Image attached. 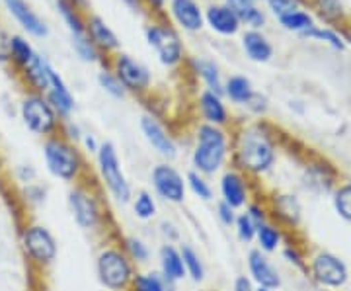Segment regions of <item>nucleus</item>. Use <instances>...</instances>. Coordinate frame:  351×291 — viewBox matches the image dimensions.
<instances>
[{"mask_svg":"<svg viewBox=\"0 0 351 291\" xmlns=\"http://www.w3.org/2000/svg\"><path fill=\"white\" fill-rule=\"evenodd\" d=\"M94 159H96V172L100 178L101 191L108 194L110 200L117 205H129L135 191L123 170L117 147L112 141H101Z\"/></svg>","mask_w":351,"mask_h":291,"instance_id":"6","label":"nucleus"},{"mask_svg":"<svg viewBox=\"0 0 351 291\" xmlns=\"http://www.w3.org/2000/svg\"><path fill=\"white\" fill-rule=\"evenodd\" d=\"M256 291H276V290H267V288H256Z\"/></svg>","mask_w":351,"mask_h":291,"instance_id":"61","label":"nucleus"},{"mask_svg":"<svg viewBox=\"0 0 351 291\" xmlns=\"http://www.w3.org/2000/svg\"><path fill=\"white\" fill-rule=\"evenodd\" d=\"M277 137L265 121L242 124L232 133L230 166L242 170L252 180L267 176L277 165Z\"/></svg>","mask_w":351,"mask_h":291,"instance_id":"1","label":"nucleus"},{"mask_svg":"<svg viewBox=\"0 0 351 291\" xmlns=\"http://www.w3.org/2000/svg\"><path fill=\"white\" fill-rule=\"evenodd\" d=\"M45 98L49 100L53 106V110L57 112V115L66 121V119H73V114L76 110V100L75 94L71 92L69 84L64 82V78L61 73H57V69H53L49 75V89L45 92Z\"/></svg>","mask_w":351,"mask_h":291,"instance_id":"22","label":"nucleus"},{"mask_svg":"<svg viewBox=\"0 0 351 291\" xmlns=\"http://www.w3.org/2000/svg\"><path fill=\"white\" fill-rule=\"evenodd\" d=\"M279 25L283 27V30H287V32H293V34H299L302 36L304 32H308L313 25H316L314 22V16L308 10H295L293 14H287V16H283V18H279L277 20Z\"/></svg>","mask_w":351,"mask_h":291,"instance_id":"40","label":"nucleus"},{"mask_svg":"<svg viewBox=\"0 0 351 291\" xmlns=\"http://www.w3.org/2000/svg\"><path fill=\"white\" fill-rule=\"evenodd\" d=\"M100 143L101 141L96 139V135L94 133H82V137H80V143H78V147L82 149L84 154H90V156H96V152L100 149Z\"/></svg>","mask_w":351,"mask_h":291,"instance_id":"54","label":"nucleus"},{"mask_svg":"<svg viewBox=\"0 0 351 291\" xmlns=\"http://www.w3.org/2000/svg\"><path fill=\"white\" fill-rule=\"evenodd\" d=\"M119 244H121V248L125 251L127 256L131 258V262L137 268L147 266L151 262V246L145 239H141L137 235H123L119 239Z\"/></svg>","mask_w":351,"mask_h":291,"instance_id":"34","label":"nucleus"},{"mask_svg":"<svg viewBox=\"0 0 351 291\" xmlns=\"http://www.w3.org/2000/svg\"><path fill=\"white\" fill-rule=\"evenodd\" d=\"M186 63L191 67L193 75L199 78L203 82L205 90H211L215 94H221L223 96V86H225V78L223 73L219 69V65L215 63L213 59H207V57H195V59H188Z\"/></svg>","mask_w":351,"mask_h":291,"instance_id":"26","label":"nucleus"},{"mask_svg":"<svg viewBox=\"0 0 351 291\" xmlns=\"http://www.w3.org/2000/svg\"><path fill=\"white\" fill-rule=\"evenodd\" d=\"M143 2L151 14H162L166 10V4H168V0H143Z\"/></svg>","mask_w":351,"mask_h":291,"instance_id":"58","label":"nucleus"},{"mask_svg":"<svg viewBox=\"0 0 351 291\" xmlns=\"http://www.w3.org/2000/svg\"><path fill=\"white\" fill-rule=\"evenodd\" d=\"M55 67L49 63V59L41 53H36V57L25 65L22 71H18V78L24 84L25 92H38L45 94L49 89V75Z\"/></svg>","mask_w":351,"mask_h":291,"instance_id":"23","label":"nucleus"},{"mask_svg":"<svg viewBox=\"0 0 351 291\" xmlns=\"http://www.w3.org/2000/svg\"><path fill=\"white\" fill-rule=\"evenodd\" d=\"M71 43H73V49L78 55V59L82 63L86 65H100L106 61V57L101 55L100 49L90 41L86 34L84 36H76V38H71Z\"/></svg>","mask_w":351,"mask_h":291,"instance_id":"41","label":"nucleus"},{"mask_svg":"<svg viewBox=\"0 0 351 291\" xmlns=\"http://www.w3.org/2000/svg\"><path fill=\"white\" fill-rule=\"evenodd\" d=\"M246 270H248V278L256 283V288H267V290H279L283 279L281 274L271 262L269 254L262 253L258 248H252L246 254Z\"/></svg>","mask_w":351,"mask_h":291,"instance_id":"17","label":"nucleus"},{"mask_svg":"<svg viewBox=\"0 0 351 291\" xmlns=\"http://www.w3.org/2000/svg\"><path fill=\"white\" fill-rule=\"evenodd\" d=\"M170 286L154 270H137L129 291H168Z\"/></svg>","mask_w":351,"mask_h":291,"instance_id":"39","label":"nucleus"},{"mask_svg":"<svg viewBox=\"0 0 351 291\" xmlns=\"http://www.w3.org/2000/svg\"><path fill=\"white\" fill-rule=\"evenodd\" d=\"M306 188L316 191H332L338 186L336 174L328 163H308L304 168Z\"/></svg>","mask_w":351,"mask_h":291,"instance_id":"28","label":"nucleus"},{"mask_svg":"<svg viewBox=\"0 0 351 291\" xmlns=\"http://www.w3.org/2000/svg\"><path fill=\"white\" fill-rule=\"evenodd\" d=\"M195 106H197V114L203 124L225 127V129L232 126V114L221 94H215L211 90L203 89L195 98Z\"/></svg>","mask_w":351,"mask_h":291,"instance_id":"18","label":"nucleus"},{"mask_svg":"<svg viewBox=\"0 0 351 291\" xmlns=\"http://www.w3.org/2000/svg\"><path fill=\"white\" fill-rule=\"evenodd\" d=\"M265 207H267L269 219L274 223H277L283 231L285 229L295 231L301 225L302 203L295 194H291V191H277L265 202Z\"/></svg>","mask_w":351,"mask_h":291,"instance_id":"15","label":"nucleus"},{"mask_svg":"<svg viewBox=\"0 0 351 291\" xmlns=\"http://www.w3.org/2000/svg\"><path fill=\"white\" fill-rule=\"evenodd\" d=\"M168 291H180V290H178V288H170V290H168Z\"/></svg>","mask_w":351,"mask_h":291,"instance_id":"62","label":"nucleus"},{"mask_svg":"<svg viewBox=\"0 0 351 291\" xmlns=\"http://www.w3.org/2000/svg\"><path fill=\"white\" fill-rule=\"evenodd\" d=\"M41 154L47 174L63 184L73 186L92 174L88 168L86 154L76 143L69 141L61 133L43 139Z\"/></svg>","mask_w":351,"mask_h":291,"instance_id":"4","label":"nucleus"},{"mask_svg":"<svg viewBox=\"0 0 351 291\" xmlns=\"http://www.w3.org/2000/svg\"><path fill=\"white\" fill-rule=\"evenodd\" d=\"M156 272L162 276V279L170 288H178L184 279H188L182 254H180V248L176 244L164 242L158 248V270Z\"/></svg>","mask_w":351,"mask_h":291,"instance_id":"24","label":"nucleus"},{"mask_svg":"<svg viewBox=\"0 0 351 291\" xmlns=\"http://www.w3.org/2000/svg\"><path fill=\"white\" fill-rule=\"evenodd\" d=\"M121 2L125 4L129 10H133V12H137V14L147 12V6H145V2H143V0H121Z\"/></svg>","mask_w":351,"mask_h":291,"instance_id":"59","label":"nucleus"},{"mask_svg":"<svg viewBox=\"0 0 351 291\" xmlns=\"http://www.w3.org/2000/svg\"><path fill=\"white\" fill-rule=\"evenodd\" d=\"M145 39H147V45L154 51L158 63L162 65L164 69L174 71L188 61L186 43L180 36V32L170 22L152 20L151 24H147V27H145Z\"/></svg>","mask_w":351,"mask_h":291,"instance_id":"8","label":"nucleus"},{"mask_svg":"<svg viewBox=\"0 0 351 291\" xmlns=\"http://www.w3.org/2000/svg\"><path fill=\"white\" fill-rule=\"evenodd\" d=\"M170 24L184 34H199L205 27V12L199 0H168L166 4Z\"/></svg>","mask_w":351,"mask_h":291,"instance_id":"16","label":"nucleus"},{"mask_svg":"<svg viewBox=\"0 0 351 291\" xmlns=\"http://www.w3.org/2000/svg\"><path fill=\"white\" fill-rule=\"evenodd\" d=\"M230 291H256V283L246 274H239L237 278L232 279Z\"/></svg>","mask_w":351,"mask_h":291,"instance_id":"56","label":"nucleus"},{"mask_svg":"<svg viewBox=\"0 0 351 291\" xmlns=\"http://www.w3.org/2000/svg\"><path fill=\"white\" fill-rule=\"evenodd\" d=\"M0 264H2V253H0Z\"/></svg>","mask_w":351,"mask_h":291,"instance_id":"64","label":"nucleus"},{"mask_svg":"<svg viewBox=\"0 0 351 291\" xmlns=\"http://www.w3.org/2000/svg\"><path fill=\"white\" fill-rule=\"evenodd\" d=\"M244 211L250 216V219L256 223V225H262L265 221H269V213H267V207H265V202H260V200H252Z\"/></svg>","mask_w":351,"mask_h":291,"instance_id":"51","label":"nucleus"},{"mask_svg":"<svg viewBox=\"0 0 351 291\" xmlns=\"http://www.w3.org/2000/svg\"><path fill=\"white\" fill-rule=\"evenodd\" d=\"M18 115L22 119V126L36 137L47 139L51 135L61 133L63 119L53 110L45 94L25 92L18 104Z\"/></svg>","mask_w":351,"mask_h":291,"instance_id":"9","label":"nucleus"},{"mask_svg":"<svg viewBox=\"0 0 351 291\" xmlns=\"http://www.w3.org/2000/svg\"><path fill=\"white\" fill-rule=\"evenodd\" d=\"M2 4L27 36L36 39H45L49 36V25L25 0H2Z\"/></svg>","mask_w":351,"mask_h":291,"instance_id":"20","label":"nucleus"},{"mask_svg":"<svg viewBox=\"0 0 351 291\" xmlns=\"http://www.w3.org/2000/svg\"><path fill=\"white\" fill-rule=\"evenodd\" d=\"M301 38L306 39H314V41H322V43H326L330 45L332 49L336 51H343L348 47V43H346V38L339 34L338 30H334V27H330V25H313L308 32H304Z\"/></svg>","mask_w":351,"mask_h":291,"instance_id":"37","label":"nucleus"},{"mask_svg":"<svg viewBox=\"0 0 351 291\" xmlns=\"http://www.w3.org/2000/svg\"><path fill=\"white\" fill-rule=\"evenodd\" d=\"M254 2H267V0H254Z\"/></svg>","mask_w":351,"mask_h":291,"instance_id":"63","label":"nucleus"},{"mask_svg":"<svg viewBox=\"0 0 351 291\" xmlns=\"http://www.w3.org/2000/svg\"><path fill=\"white\" fill-rule=\"evenodd\" d=\"M12 178L14 182L22 188V186H27V184H34L39 180L38 168L29 163H20L12 168Z\"/></svg>","mask_w":351,"mask_h":291,"instance_id":"47","label":"nucleus"},{"mask_svg":"<svg viewBox=\"0 0 351 291\" xmlns=\"http://www.w3.org/2000/svg\"><path fill=\"white\" fill-rule=\"evenodd\" d=\"M49 198V188L43 182H34L20 188V200L24 203L27 209H38L41 205H45Z\"/></svg>","mask_w":351,"mask_h":291,"instance_id":"42","label":"nucleus"},{"mask_svg":"<svg viewBox=\"0 0 351 291\" xmlns=\"http://www.w3.org/2000/svg\"><path fill=\"white\" fill-rule=\"evenodd\" d=\"M152 194L156 200L168 203V205H182L188 200V186H186V174L168 161L156 163L149 174Z\"/></svg>","mask_w":351,"mask_h":291,"instance_id":"12","label":"nucleus"},{"mask_svg":"<svg viewBox=\"0 0 351 291\" xmlns=\"http://www.w3.org/2000/svg\"><path fill=\"white\" fill-rule=\"evenodd\" d=\"M254 242H256V248L262 251V253H279L281 246L285 244V231L269 219V221H265L262 225H258Z\"/></svg>","mask_w":351,"mask_h":291,"instance_id":"29","label":"nucleus"},{"mask_svg":"<svg viewBox=\"0 0 351 291\" xmlns=\"http://www.w3.org/2000/svg\"><path fill=\"white\" fill-rule=\"evenodd\" d=\"M240 47L252 63L265 65L274 59V45L262 30H244L240 36Z\"/></svg>","mask_w":351,"mask_h":291,"instance_id":"25","label":"nucleus"},{"mask_svg":"<svg viewBox=\"0 0 351 291\" xmlns=\"http://www.w3.org/2000/svg\"><path fill=\"white\" fill-rule=\"evenodd\" d=\"M306 276L322 290L339 291L350 281V268L338 254L318 251L306 260Z\"/></svg>","mask_w":351,"mask_h":291,"instance_id":"10","label":"nucleus"},{"mask_svg":"<svg viewBox=\"0 0 351 291\" xmlns=\"http://www.w3.org/2000/svg\"><path fill=\"white\" fill-rule=\"evenodd\" d=\"M230 151H232V133L228 129L199 121L193 127L189 170H195L207 178L219 176L230 165Z\"/></svg>","mask_w":351,"mask_h":291,"instance_id":"2","label":"nucleus"},{"mask_svg":"<svg viewBox=\"0 0 351 291\" xmlns=\"http://www.w3.org/2000/svg\"><path fill=\"white\" fill-rule=\"evenodd\" d=\"M20 248L29 268L38 272L49 270L59 256V242L55 235L49 227L36 221H25L20 229Z\"/></svg>","mask_w":351,"mask_h":291,"instance_id":"7","label":"nucleus"},{"mask_svg":"<svg viewBox=\"0 0 351 291\" xmlns=\"http://www.w3.org/2000/svg\"><path fill=\"white\" fill-rule=\"evenodd\" d=\"M66 205L75 225L82 233L94 237H108L110 209L100 184L90 182V176L73 184L66 194Z\"/></svg>","mask_w":351,"mask_h":291,"instance_id":"3","label":"nucleus"},{"mask_svg":"<svg viewBox=\"0 0 351 291\" xmlns=\"http://www.w3.org/2000/svg\"><path fill=\"white\" fill-rule=\"evenodd\" d=\"M265 4H267V12L277 20L302 8V0H267Z\"/></svg>","mask_w":351,"mask_h":291,"instance_id":"46","label":"nucleus"},{"mask_svg":"<svg viewBox=\"0 0 351 291\" xmlns=\"http://www.w3.org/2000/svg\"><path fill=\"white\" fill-rule=\"evenodd\" d=\"M138 127H141V133H143L145 141L149 143V147L160 159L168 161V163H172L174 159H178V154H180L178 141L172 135V131L160 121L158 115L145 114L141 117V121H138Z\"/></svg>","mask_w":351,"mask_h":291,"instance_id":"14","label":"nucleus"},{"mask_svg":"<svg viewBox=\"0 0 351 291\" xmlns=\"http://www.w3.org/2000/svg\"><path fill=\"white\" fill-rule=\"evenodd\" d=\"M86 36L100 49V53L106 59L112 57L113 53L121 51V39L117 38V34L113 32L112 25L98 14H86Z\"/></svg>","mask_w":351,"mask_h":291,"instance_id":"21","label":"nucleus"},{"mask_svg":"<svg viewBox=\"0 0 351 291\" xmlns=\"http://www.w3.org/2000/svg\"><path fill=\"white\" fill-rule=\"evenodd\" d=\"M256 92L254 84L248 76L244 75H230L225 78V86H223V98L228 100L234 106H246L252 94Z\"/></svg>","mask_w":351,"mask_h":291,"instance_id":"30","label":"nucleus"},{"mask_svg":"<svg viewBox=\"0 0 351 291\" xmlns=\"http://www.w3.org/2000/svg\"><path fill=\"white\" fill-rule=\"evenodd\" d=\"M69 2H71V4H75L76 8H78V10H82V12L88 14V10H90V0H69Z\"/></svg>","mask_w":351,"mask_h":291,"instance_id":"60","label":"nucleus"},{"mask_svg":"<svg viewBox=\"0 0 351 291\" xmlns=\"http://www.w3.org/2000/svg\"><path fill=\"white\" fill-rule=\"evenodd\" d=\"M36 47L32 45V41L20 34H12L10 38V65L16 71H22L25 65L29 63L36 57Z\"/></svg>","mask_w":351,"mask_h":291,"instance_id":"35","label":"nucleus"},{"mask_svg":"<svg viewBox=\"0 0 351 291\" xmlns=\"http://www.w3.org/2000/svg\"><path fill=\"white\" fill-rule=\"evenodd\" d=\"M308 6L316 16L330 27H343L350 22V16L346 10V4L341 0H308Z\"/></svg>","mask_w":351,"mask_h":291,"instance_id":"27","label":"nucleus"},{"mask_svg":"<svg viewBox=\"0 0 351 291\" xmlns=\"http://www.w3.org/2000/svg\"><path fill=\"white\" fill-rule=\"evenodd\" d=\"M203 12H205V27H209L221 38H234L242 32L239 16L225 2H211L207 4V8H203Z\"/></svg>","mask_w":351,"mask_h":291,"instance_id":"19","label":"nucleus"},{"mask_svg":"<svg viewBox=\"0 0 351 291\" xmlns=\"http://www.w3.org/2000/svg\"><path fill=\"white\" fill-rule=\"evenodd\" d=\"M215 216H217V221H219L223 227L232 229L234 221H237V216H239V211L219 200V202H217V207H215Z\"/></svg>","mask_w":351,"mask_h":291,"instance_id":"50","label":"nucleus"},{"mask_svg":"<svg viewBox=\"0 0 351 291\" xmlns=\"http://www.w3.org/2000/svg\"><path fill=\"white\" fill-rule=\"evenodd\" d=\"M180 254L184 260V268H186V278L191 279L193 283H203L207 278V268L201 258L199 251H195L188 242H180Z\"/></svg>","mask_w":351,"mask_h":291,"instance_id":"32","label":"nucleus"},{"mask_svg":"<svg viewBox=\"0 0 351 291\" xmlns=\"http://www.w3.org/2000/svg\"><path fill=\"white\" fill-rule=\"evenodd\" d=\"M55 6H57L59 16L63 18L71 38L86 34V12L78 10L75 4H71L69 0H55Z\"/></svg>","mask_w":351,"mask_h":291,"instance_id":"31","label":"nucleus"},{"mask_svg":"<svg viewBox=\"0 0 351 291\" xmlns=\"http://www.w3.org/2000/svg\"><path fill=\"white\" fill-rule=\"evenodd\" d=\"M225 4L230 8V10H234L237 16L242 14L246 8H250L254 4H258V2H254V0H225Z\"/></svg>","mask_w":351,"mask_h":291,"instance_id":"57","label":"nucleus"},{"mask_svg":"<svg viewBox=\"0 0 351 291\" xmlns=\"http://www.w3.org/2000/svg\"><path fill=\"white\" fill-rule=\"evenodd\" d=\"M332 205L336 216L351 225V182H338V186L332 190Z\"/></svg>","mask_w":351,"mask_h":291,"instance_id":"38","label":"nucleus"},{"mask_svg":"<svg viewBox=\"0 0 351 291\" xmlns=\"http://www.w3.org/2000/svg\"><path fill=\"white\" fill-rule=\"evenodd\" d=\"M82 129L76 126L73 119H66V121H63V126H61V135H64L69 141H73V143H80V137H82Z\"/></svg>","mask_w":351,"mask_h":291,"instance_id":"55","label":"nucleus"},{"mask_svg":"<svg viewBox=\"0 0 351 291\" xmlns=\"http://www.w3.org/2000/svg\"><path fill=\"white\" fill-rule=\"evenodd\" d=\"M98 86L113 100H123L127 96V90L123 89L121 80L113 75V71L110 67H104L98 73Z\"/></svg>","mask_w":351,"mask_h":291,"instance_id":"43","label":"nucleus"},{"mask_svg":"<svg viewBox=\"0 0 351 291\" xmlns=\"http://www.w3.org/2000/svg\"><path fill=\"white\" fill-rule=\"evenodd\" d=\"M244 108H246L252 115H256V117H263V115L267 114V110H269V100H267V96H265L263 92H258V90H256Z\"/></svg>","mask_w":351,"mask_h":291,"instance_id":"49","label":"nucleus"},{"mask_svg":"<svg viewBox=\"0 0 351 291\" xmlns=\"http://www.w3.org/2000/svg\"><path fill=\"white\" fill-rule=\"evenodd\" d=\"M108 67L113 71L127 90V94L135 96H149L152 90V73L147 65L137 61L133 55L125 51H117L108 57Z\"/></svg>","mask_w":351,"mask_h":291,"instance_id":"11","label":"nucleus"},{"mask_svg":"<svg viewBox=\"0 0 351 291\" xmlns=\"http://www.w3.org/2000/svg\"><path fill=\"white\" fill-rule=\"evenodd\" d=\"M10 34L0 25V67L10 65Z\"/></svg>","mask_w":351,"mask_h":291,"instance_id":"53","label":"nucleus"},{"mask_svg":"<svg viewBox=\"0 0 351 291\" xmlns=\"http://www.w3.org/2000/svg\"><path fill=\"white\" fill-rule=\"evenodd\" d=\"M250 176H246L242 170L234 168V166H226L225 170L219 174V198L221 202L230 205L232 209L242 211L248 203L254 200V188H252Z\"/></svg>","mask_w":351,"mask_h":291,"instance_id":"13","label":"nucleus"},{"mask_svg":"<svg viewBox=\"0 0 351 291\" xmlns=\"http://www.w3.org/2000/svg\"><path fill=\"white\" fill-rule=\"evenodd\" d=\"M158 235H160L162 241L168 242V244H180V239H182L180 227H178L176 223H172V221H168V219L160 221V225H158Z\"/></svg>","mask_w":351,"mask_h":291,"instance_id":"52","label":"nucleus"},{"mask_svg":"<svg viewBox=\"0 0 351 291\" xmlns=\"http://www.w3.org/2000/svg\"><path fill=\"white\" fill-rule=\"evenodd\" d=\"M129 205H131L133 216L137 217L138 221H143V223H149V221L156 219V216H158V200H156V196L151 190L135 191Z\"/></svg>","mask_w":351,"mask_h":291,"instance_id":"33","label":"nucleus"},{"mask_svg":"<svg viewBox=\"0 0 351 291\" xmlns=\"http://www.w3.org/2000/svg\"><path fill=\"white\" fill-rule=\"evenodd\" d=\"M281 256H283V260L289 262L291 266L299 268L302 272H306V256L302 253L301 248L297 246V244H293V242H285L283 246H281Z\"/></svg>","mask_w":351,"mask_h":291,"instance_id":"48","label":"nucleus"},{"mask_svg":"<svg viewBox=\"0 0 351 291\" xmlns=\"http://www.w3.org/2000/svg\"><path fill=\"white\" fill-rule=\"evenodd\" d=\"M98 283L106 291H129L138 268L131 262L119 241H104L94 258Z\"/></svg>","mask_w":351,"mask_h":291,"instance_id":"5","label":"nucleus"},{"mask_svg":"<svg viewBox=\"0 0 351 291\" xmlns=\"http://www.w3.org/2000/svg\"><path fill=\"white\" fill-rule=\"evenodd\" d=\"M232 229H234V233H237V239H239L242 244H252L254 239H256L258 225H256L250 219V216L242 209V211H239V216H237V221H234Z\"/></svg>","mask_w":351,"mask_h":291,"instance_id":"44","label":"nucleus"},{"mask_svg":"<svg viewBox=\"0 0 351 291\" xmlns=\"http://www.w3.org/2000/svg\"><path fill=\"white\" fill-rule=\"evenodd\" d=\"M186 186H188V194L195 196L199 202L209 203L215 200L213 184L209 182V178L195 172V170L186 172Z\"/></svg>","mask_w":351,"mask_h":291,"instance_id":"36","label":"nucleus"},{"mask_svg":"<svg viewBox=\"0 0 351 291\" xmlns=\"http://www.w3.org/2000/svg\"><path fill=\"white\" fill-rule=\"evenodd\" d=\"M239 20L242 27H246V30H263V25L267 24V14L258 4H254L242 14H239Z\"/></svg>","mask_w":351,"mask_h":291,"instance_id":"45","label":"nucleus"}]
</instances>
